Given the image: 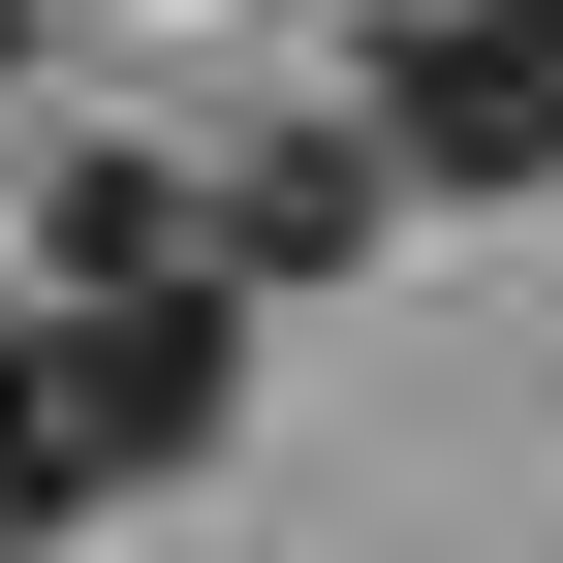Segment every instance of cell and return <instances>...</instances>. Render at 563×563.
Returning a JSON list of instances; mask_svg holds the SVG:
<instances>
[{"label": "cell", "mask_w": 563, "mask_h": 563, "mask_svg": "<svg viewBox=\"0 0 563 563\" xmlns=\"http://www.w3.org/2000/svg\"><path fill=\"white\" fill-rule=\"evenodd\" d=\"M251 376V282H32V532L63 501H157Z\"/></svg>", "instance_id": "obj_1"}, {"label": "cell", "mask_w": 563, "mask_h": 563, "mask_svg": "<svg viewBox=\"0 0 563 563\" xmlns=\"http://www.w3.org/2000/svg\"><path fill=\"white\" fill-rule=\"evenodd\" d=\"M376 188H563V0H407L376 32Z\"/></svg>", "instance_id": "obj_2"}, {"label": "cell", "mask_w": 563, "mask_h": 563, "mask_svg": "<svg viewBox=\"0 0 563 563\" xmlns=\"http://www.w3.org/2000/svg\"><path fill=\"white\" fill-rule=\"evenodd\" d=\"M220 220V282H313V251H376V125H282L251 188H188Z\"/></svg>", "instance_id": "obj_3"}, {"label": "cell", "mask_w": 563, "mask_h": 563, "mask_svg": "<svg viewBox=\"0 0 563 563\" xmlns=\"http://www.w3.org/2000/svg\"><path fill=\"white\" fill-rule=\"evenodd\" d=\"M0 532H32V282H0Z\"/></svg>", "instance_id": "obj_4"}]
</instances>
